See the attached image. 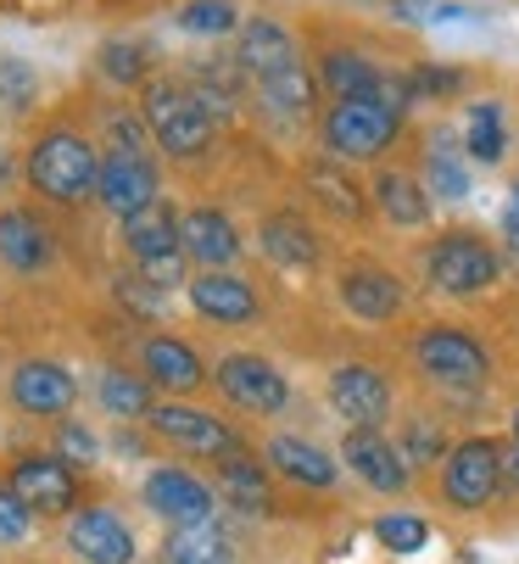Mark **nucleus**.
Instances as JSON below:
<instances>
[{
  "mask_svg": "<svg viewBox=\"0 0 519 564\" xmlns=\"http://www.w3.org/2000/svg\"><path fill=\"white\" fill-rule=\"evenodd\" d=\"M180 240H185V258L196 269H235L246 240L235 229V218L224 207H185L180 213Z\"/></svg>",
  "mask_w": 519,
  "mask_h": 564,
  "instance_id": "obj_21",
  "label": "nucleus"
},
{
  "mask_svg": "<svg viewBox=\"0 0 519 564\" xmlns=\"http://www.w3.org/2000/svg\"><path fill=\"white\" fill-rule=\"evenodd\" d=\"M0 185H7V151H0Z\"/></svg>",
  "mask_w": 519,
  "mask_h": 564,
  "instance_id": "obj_46",
  "label": "nucleus"
},
{
  "mask_svg": "<svg viewBox=\"0 0 519 564\" xmlns=\"http://www.w3.org/2000/svg\"><path fill=\"white\" fill-rule=\"evenodd\" d=\"M340 464L353 469L369 492H386V498L408 492V480H413V469H408L402 447H397V442H386V436H380V431H369V425H353V431H346V442H340Z\"/></svg>",
  "mask_w": 519,
  "mask_h": 564,
  "instance_id": "obj_18",
  "label": "nucleus"
},
{
  "mask_svg": "<svg viewBox=\"0 0 519 564\" xmlns=\"http://www.w3.org/2000/svg\"><path fill=\"white\" fill-rule=\"evenodd\" d=\"M257 247H263V258L274 269H296V274L324 263V240L302 213H269L263 224H257Z\"/></svg>",
  "mask_w": 519,
  "mask_h": 564,
  "instance_id": "obj_24",
  "label": "nucleus"
},
{
  "mask_svg": "<svg viewBox=\"0 0 519 564\" xmlns=\"http://www.w3.org/2000/svg\"><path fill=\"white\" fill-rule=\"evenodd\" d=\"M324 397L346 425H369V431H380L391 420V402H397L386 369H375V364H335L324 380Z\"/></svg>",
  "mask_w": 519,
  "mask_h": 564,
  "instance_id": "obj_14",
  "label": "nucleus"
},
{
  "mask_svg": "<svg viewBox=\"0 0 519 564\" xmlns=\"http://www.w3.org/2000/svg\"><path fill=\"white\" fill-rule=\"evenodd\" d=\"M369 196H375V213L391 229H424L430 213H436V196H430V185L413 169H380L375 185H369Z\"/></svg>",
  "mask_w": 519,
  "mask_h": 564,
  "instance_id": "obj_27",
  "label": "nucleus"
},
{
  "mask_svg": "<svg viewBox=\"0 0 519 564\" xmlns=\"http://www.w3.org/2000/svg\"><path fill=\"white\" fill-rule=\"evenodd\" d=\"M413 369L447 397H475L491 380V352L469 325H424L413 336Z\"/></svg>",
  "mask_w": 519,
  "mask_h": 564,
  "instance_id": "obj_5",
  "label": "nucleus"
},
{
  "mask_svg": "<svg viewBox=\"0 0 519 564\" xmlns=\"http://www.w3.org/2000/svg\"><path fill=\"white\" fill-rule=\"evenodd\" d=\"M96 73L107 78L112 90H140L145 78L156 73L151 67V45H140V40H107L96 51Z\"/></svg>",
  "mask_w": 519,
  "mask_h": 564,
  "instance_id": "obj_34",
  "label": "nucleus"
},
{
  "mask_svg": "<svg viewBox=\"0 0 519 564\" xmlns=\"http://www.w3.org/2000/svg\"><path fill=\"white\" fill-rule=\"evenodd\" d=\"M229 536L218 525H173L162 542V564H229Z\"/></svg>",
  "mask_w": 519,
  "mask_h": 564,
  "instance_id": "obj_33",
  "label": "nucleus"
},
{
  "mask_svg": "<svg viewBox=\"0 0 519 564\" xmlns=\"http://www.w3.org/2000/svg\"><path fill=\"white\" fill-rule=\"evenodd\" d=\"M151 436L173 453H185V458H229L240 453V436L224 414L213 409H196L191 397H156V409H151Z\"/></svg>",
  "mask_w": 519,
  "mask_h": 564,
  "instance_id": "obj_7",
  "label": "nucleus"
},
{
  "mask_svg": "<svg viewBox=\"0 0 519 564\" xmlns=\"http://www.w3.org/2000/svg\"><path fill=\"white\" fill-rule=\"evenodd\" d=\"M235 62L246 67V78H269V73L302 62V45H296V34H291L280 18L263 12V18H246V23H240V34H235Z\"/></svg>",
  "mask_w": 519,
  "mask_h": 564,
  "instance_id": "obj_25",
  "label": "nucleus"
},
{
  "mask_svg": "<svg viewBox=\"0 0 519 564\" xmlns=\"http://www.w3.org/2000/svg\"><path fill=\"white\" fill-rule=\"evenodd\" d=\"M213 386L224 391L229 409L257 414V420L285 414V402H291L285 369H280L274 358H263V352H224V358L213 364Z\"/></svg>",
  "mask_w": 519,
  "mask_h": 564,
  "instance_id": "obj_8",
  "label": "nucleus"
},
{
  "mask_svg": "<svg viewBox=\"0 0 519 564\" xmlns=\"http://www.w3.org/2000/svg\"><path fill=\"white\" fill-rule=\"evenodd\" d=\"M513 447H519V409H513Z\"/></svg>",
  "mask_w": 519,
  "mask_h": 564,
  "instance_id": "obj_47",
  "label": "nucleus"
},
{
  "mask_svg": "<svg viewBox=\"0 0 519 564\" xmlns=\"http://www.w3.org/2000/svg\"><path fill=\"white\" fill-rule=\"evenodd\" d=\"M101 145L107 151H123V156H151V123H145V112L140 107H129V101H107L101 107Z\"/></svg>",
  "mask_w": 519,
  "mask_h": 564,
  "instance_id": "obj_35",
  "label": "nucleus"
},
{
  "mask_svg": "<svg viewBox=\"0 0 519 564\" xmlns=\"http://www.w3.org/2000/svg\"><path fill=\"white\" fill-rule=\"evenodd\" d=\"M180 29L185 34H202V40H224V34H240V7L235 0H180Z\"/></svg>",
  "mask_w": 519,
  "mask_h": 564,
  "instance_id": "obj_37",
  "label": "nucleus"
},
{
  "mask_svg": "<svg viewBox=\"0 0 519 564\" xmlns=\"http://www.w3.org/2000/svg\"><path fill=\"white\" fill-rule=\"evenodd\" d=\"M502 480L519 492V447H508V453H502Z\"/></svg>",
  "mask_w": 519,
  "mask_h": 564,
  "instance_id": "obj_44",
  "label": "nucleus"
},
{
  "mask_svg": "<svg viewBox=\"0 0 519 564\" xmlns=\"http://www.w3.org/2000/svg\"><path fill=\"white\" fill-rule=\"evenodd\" d=\"M67 553L78 564H134L140 558V536L129 531V520L118 509H73L67 514Z\"/></svg>",
  "mask_w": 519,
  "mask_h": 564,
  "instance_id": "obj_16",
  "label": "nucleus"
},
{
  "mask_svg": "<svg viewBox=\"0 0 519 564\" xmlns=\"http://www.w3.org/2000/svg\"><path fill=\"white\" fill-rule=\"evenodd\" d=\"M302 185H307L313 207H324L335 224H364L369 207H375V196L353 180V169L335 163V156H313V163L302 169Z\"/></svg>",
  "mask_w": 519,
  "mask_h": 564,
  "instance_id": "obj_22",
  "label": "nucleus"
},
{
  "mask_svg": "<svg viewBox=\"0 0 519 564\" xmlns=\"http://www.w3.org/2000/svg\"><path fill=\"white\" fill-rule=\"evenodd\" d=\"M464 151L475 163L497 169L508 156V118H502V101H469L464 112Z\"/></svg>",
  "mask_w": 519,
  "mask_h": 564,
  "instance_id": "obj_32",
  "label": "nucleus"
},
{
  "mask_svg": "<svg viewBox=\"0 0 519 564\" xmlns=\"http://www.w3.org/2000/svg\"><path fill=\"white\" fill-rule=\"evenodd\" d=\"M447 453H453V447H447L442 425L430 420V414H419V420L402 425V458H408V469H430V464H442Z\"/></svg>",
  "mask_w": 519,
  "mask_h": 564,
  "instance_id": "obj_39",
  "label": "nucleus"
},
{
  "mask_svg": "<svg viewBox=\"0 0 519 564\" xmlns=\"http://www.w3.org/2000/svg\"><path fill=\"white\" fill-rule=\"evenodd\" d=\"M263 464H269L274 475L296 480V487H313V492H329L335 480H340V464H335L318 442H307V436H269Z\"/></svg>",
  "mask_w": 519,
  "mask_h": 564,
  "instance_id": "obj_28",
  "label": "nucleus"
},
{
  "mask_svg": "<svg viewBox=\"0 0 519 564\" xmlns=\"http://www.w3.org/2000/svg\"><path fill=\"white\" fill-rule=\"evenodd\" d=\"M51 453H56V458H67L73 469H90V464L101 458V442H96V431L84 425V420H56Z\"/></svg>",
  "mask_w": 519,
  "mask_h": 564,
  "instance_id": "obj_40",
  "label": "nucleus"
},
{
  "mask_svg": "<svg viewBox=\"0 0 519 564\" xmlns=\"http://www.w3.org/2000/svg\"><path fill=\"white\" fill-rule=\"evenodd\" d=\"M408 123V78L391 85L380 96H346V101H329L318 134H324V151L335 163H380V156L397 145Z\"/></svg>",
  "mask_w": 519,
  "mask_h": 564,
  "instance_id": "obj_2",
  "label": "nucleus"
},
{
  "mask_svg": "<svg viewBox=\"0 0 519 564\" xmlns=\"http://www.w3.org/2000/svg\"><path fill=\"white\" fill-rule=\"evenodd\" d=\"M140 375L156 391H167V397H196L213 380V369L202 364V352L185 336H167V330H156V336L140 341Z\"/></svg>",
  "mask_w": 519,
  "mask_h": 564,
  "instance_id": "obj_17",
  "label": "nucleus"
},
{
  "mask_svg": "<svg viewBox=\"0 0 519 564\" xmlns=\"http://www.w3.org/2000/svg\"><path fill=\"white\" fill-rule=\"evenodd\" d=\"M34 520H40V514L7 487V480H0V547H23V542L34 536Z\"/></svg>",
  "mask_w": 519,
  "mask_h": 564,
  "instance_id": "obj_42",
  "label": "nucleus"
},
{
  "mask_svg": "<svg viewBox=\"0 0 519 564\" xmlns=\"http://www.w3.org/2000/svg\"><path fill=\"white\" fill-rule=\"evenodd\" d=\"M96 202L123 224L145 207L162 202V180H156V163L151 156H123V151H107V163H101V185H96Z\"/></svg>",
  "mask_w": 519,
  "mask_h": 564,
  "instance_id": "obj_19",
  "label": "nucleus"
},
{
  "mask_svg": "<svg viewBox=\"0 0 519 564\" xmlns=\"http://www.w3.org/2000/svg\"><path fill=\"white\" fill-rule=\"evenodd\" d=\"M140 112H145L151 140H156V151L167 156V163H180V169L207 163V151L218 140V123L207 118V107L191 96V85L180 73H151L140 85Z\"/></svg>",
  "mask_w": 519,
  "mask_h": 564,
  "instance_id": "obj_3",
  "label": "nucleus"
},
{
  "mask_svg": "<svg viewBox=\"0 0 519 564\" xmlns=\"http://www.w3.org/2000/svg\"><path fill=\"white\" fill-rule=\"evenodd\" d=\"M196 318H207V325H224V330H240V325H257L263 318V296H257V285L235 269H202L191 274L185 285Z\"/></svg>",
  "mask_w": 519,
  "mask_h": 564,
  "instance_id": "obj_15",
  "label": "nucleus"
},
{
  "mask_svg": "<svg viewBox=\"0 0 519 564\" xmlns=\"http://www.w3.org/2000/svg\"><path fill=\"white\" fill-rule=\"evenodd\" d=\"M251 96L274 123H307L318 107V73L307 62H291L269 78H251Z\"/></svg>",
  "mask_w": 519,
  "mask_h": 564,
  "instance_id": "obj_26",
  "label": "nucleus"
},
{
  "mask_svg": "<svg viewBox=\"0 0 519 564\" xmlns=\"http://www.w3.org/2000/svg\"><path fill=\"white\" fill-rule=\"evenodd\" d=\"M7 397L29 420H67L73 402H78V375L56 358H23L7 375Z\"/></svg>",
  "mask_w": 519,
  "mask_h": 564,
  "instance_id": "obj_12",
  "label": "nucleus"
},
{
  "mask_svg": "<svg viewBox=\"0 0 519 564\" xmlns=\"http://www.w3.org/2000/svg\"><path fill=\"white\" fill-rule=\"evenodd\" d=\"M502 235H519V180H513V191L502 202Z\"/></svg>",
  "mask_w": 519,
  "mask_h": 564,
  "instance_id": "obj_43",
  "label": "nucleus"
},
{
  "mask_svg": "<svg viewBox=\"0 0 519 564\" xmlns=\"http://www.w3.org/2000/svg\"><path fill=\"white\" fill-rule=\"evenodd\" d=\"M7 487L40 514V520H62L78 509V469L56 453H18L7 464Z\"/></svg>",
  "mask_w": 519,
  "mask_h": 564,
  "instance_id": "obj_11",
  "label": "nucleus"
},
{
  "mask_svg": "<svg viewBox=\"0 0 519 564\" xmlns=\"http://www.w3.org/2000/svg\"><path fill=\"white\" fill-rule=\"evenodd\" d=\"M96 402H101L112 420H151V409H156V386H151L140 369L112 364V369H101V380H96Z\"/></svg>",
  "mask_w": 519,
  "mask_h": 564,
  "instance_id": "obj_31",
  "label": "nucleus"
},
{
  "mask_svg": "<svg viewBox=\"0 0 519 564\" xmlns=\"http://www.w3.org/2000/svg\"><path fill=\"white\" fill-rule=\"evenodd\" d=\"M180 78L191 85V96L207 107L213 123H229L235 107H240V96H246V85H251L246 67H240L235 56H191Z\"/></svg>",
  "mask_w": 519,
  "mask_h": 564,
  "instance_id": "obj_23",
  "label": "nucleus"
},
{
  "mask_svg": "<svg viewBox=\"0 0 519 564\" xmlns=\"http://www.w3.org/2000/svg\"><path fill=\"white\" fill-rule=\"evenodd\" d=\"M502 258H508V263L519 269V235H508V247H502Z\"/></svg>",
  "mask_w": 519,
  "mask_h": 564,
  "instance_id": "obj_45",
  "label": "nucleus"
},
{
  "mask_svg": "<svg viewBox=\"0 0 519 564\" xmlns=\"http://www.w3.org/2000/svg\"><path fill=\"white\" fill-rule=\"evenodd\" d=\"M56 263V235L45 229V218L23 202L0 207V269L12 274H45Z\"/></svg>",
  "mask_w": 519,
  "mask_h": 564,
  "instance_id": "obj_20",
  "label": "nucleus"
},
{
  "mask_svg": "<svg viewBox=\"0 0 519 564\" xmlns=\"http://www.w3.org/2000/svg\"><path fill=\"white\" fill-rule=\"evenodd\" d=\"M101 163H107V145L96 134H84L78 123L56 118L23 151V185H29V196H40L51 207H84L101 185Z\"/></svg>",
  "mask_w": 519,
  "mask_h": 564,
  "instance_id": "obj_1",
  "label": "nucleus"
},
{
  "mask_svg": "<svg viewBox=\"0 0 519 564\" xmlns=\"http://www.w3.org/2000/svg\"><path fill=\"white\" fill-rule=\"evenodd\" d=\"M269 464H257L251 453H229V458H218V498H224V509H235V514H269L274 509V492H269Z\"/></svg>",
  "mask_w": 519,
  "mask_h": 564,
  "instance_id": "obj_29",
  "label": "nucleus"
},
{
  "mask_svg": "<svg viewBox=\"0 0 519 564\" xmlns=\"http://www.w3.org/2000/svg\"><path fill=\"white\" fill-rule=\"evenodd\" d=\"M145 509L173 531V525H218V492L185 464H156L140 487Z\"/></svg>",
  "mask_w": 519,
  "mask_h": 564,
  "instance_id": "obj_10",
  "label": "nucleus"
},
{
  "mask_svg": "<svg viewBox=\"0 0 519 564\" xmlns=\"http://www.w3.org/2000/svg\"><path fill=\"white\" fill-rule=\"evenodd\" d=\"M335 302L353 313L358 325H391V318L408 307V285H402V274H391L386 263L358 258V263H346V269L335 274Z\"/></svg>",
  "mask_w": 519,
  "mask_h": 564,
  "instance_id": "obj_13",
  "label": "nucleus"
},
{
  "mask_svg": "<svg viewBox=\"0 0 519 564\" xmlns=\"http://www.w3.org/2000/svg\"><path fill=\"white\" fill-rule=\"evenodd\" d=\"M502 487V447L491 436H464L442 458V503L453 514H480Z\"/></svg>",
  "mask_w": 519,
  "mask_h": 564,
  "instance_id": "obj_9",
  "label": "nucleus"
},
{
  "mask_svg": "<svg viewBox=\"0 0 519 564\" xmlns=\"http://www.w3.org/2000/svg\"><path fill=\"white\" fill-rule=\"evenodd\" d=\"M123 258L134 263L140 280H151L156 291H180L191 285V258H185V240H180V213L167 202L123 218Z\"/></svg>",
  "mask_w": 519,
  "mask_h": 564,
  "instance_id": "obj_6",
  "label": "nucleus"
},
{
  "mask_svg": "<svg viewBox=\"0 0 519 564\" xmlns=\"http://www.w3.org/2000/svg\"><path fill=\"white\" fill-rule=\"evenodd\" d=\"M45 96V78L29 56H0V112L7 118H29Z\"/></svg>",
  "mask_w": 519,
  "mask_h": 564,
  "instance_id": "obj_36",
  "label": "nucleus"
},
{
  "mask_svg": "<svg viewBox=\"0 0 519 564\" xmlns=\"http://www.w3.org/2000/svg\"><path fill=\"white\" fill-rule=\"evenodd\" d=\"M318 85H324L335 101H346V96H380V90H386V73H380L375 56H364V51H353V45H335V51L318 56Z\"/></svg>",
  "mask_w": 519,
  "mask_h": 564,
  "instance_id": "obj_30",
  "label": "nucleus"
},
{
  "mask_svg": "<svg viewBox=\"0 0 519 564\" xmlns=\"http://www.w3.org/2000/svg\"><path fill=\"white\" fill-rule=\"evenodd\" d=\"M419 180L430 185V196H436V202H464L469 196V174H464V163L453 156V145H442V140H430Z\"/></svg>",
  "mask_w": 519,
  "mask_h": 564,
  "instance_id": "obj_38",
  "label": "nucleus"
},
{
  "mask_svg": "<svg viewBox=\"0 0 519 564\" xmlns=\"http://www.w3.org/2000/svg\"><path fill=\"white\" fill-rule=\"evenodd\" d=\"M375 536H380L386 553H419L430 542V525L419 514H380L375 520Z\"/></svg>",
  "mask_w": 519,
  "mask_h": 564,
  "instance_id": "obj_41",
  "label": "nucleus"
},
{
  "mask_svg": "<svg viewBox=\"0 0 519 564\" xmlns=\"http://www.w3.org/2000/svg\"><path fill=\"white\" fill-rule=\"evenodd\" d=\"M502 269H508V258L480 229H442L424 247V285L436 296H453V302H475V296L497 291Z\"/></svg>",
  "mask_w": 519,
  "mask_h": 564,
  "instance_id": "obj_4",
  "label": "nucleus"
}]
</instances>
